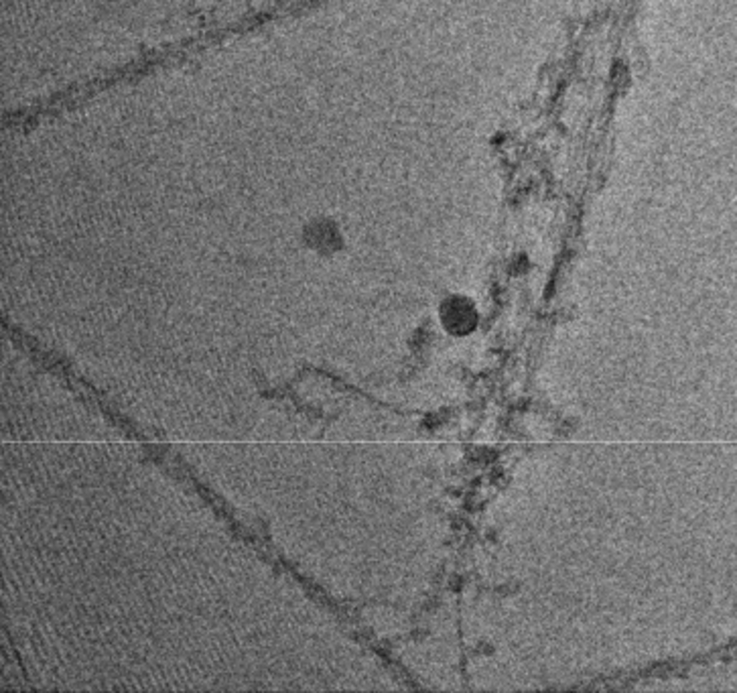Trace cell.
Returning <instances> with one entry per match:
<instances>
[{
    "label": "cell",
    "mask_w": 737,
    "mask_h": 693,
    "mask_svg": "<svg viewBox=\"0 0 737 693\" xmlns=\"http://www.w3.org/2000/svg\"><path fill=\"white\" fill-rule=\"evenodd\" d=\"M476 313L470 301L465 299H451L445 307V323L453 332H468L474 328Z\"/></svg>",
    "instance_id": "obj_1"
}]
</instances>
